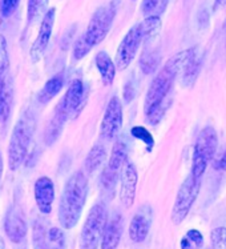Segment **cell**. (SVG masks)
Segmentation results:
<instances>
[{"label":"cell","instance_id":"obj_1","mask_svg":"<svg viewBox=\"0 0 226 249\" xmlns=\"http://www.w3.org/2000/svg\"><path fill=\"white\" fill-rule=\"evenodd\" d=\"M191 48L186 51L178 52L172 59L166 61L162 70L158 71L156 77L149 86L148 93L144 103V112L148 122L157 125L162 120V117L172 104V89L174 86L177 76L180 75L186 59L189 56Z\"/></svg>","mask_w":226,"mask_h":249},{"label":"cell","instance_id":"obj_2","mask_svg":"<svg viewBox=\"0 0 226 249\" xmlns=\"http://www.w3.org/2000/svg\"><path fill=\"white\" fill-rule=\"evenodd\" d=\"M88 196V178L83 171H77L67 180L59 204V221L67 231L79 223Z\"/></svg>","mask_w":226,"mask_h":249},{"label":"cell","instance_id":"obj_3","mask_svg":"<svg viewBox=\"0 0 226 249\" xmlns=\"http://www.w3.org/2000/svg\"><path fill=\"white\" fill-rule=\"evenodd\" d=\"M35 131V113L32 109H27L19 117L11 133L10 147H8V167L11 171H17L25 161Z\"/></svg>","mask_w":226,"mask_h":249},{"label":"cell","instance_id":"obj_4","mask_svg":"<svg viewBox=\"0 0 226 249\" xmlns=\"http://www.w3.org/2000/svg\"><path fill=\"white\" fill-rule=\"evenodd\" d=\"M218 145L217 131L213 127H205L198 133L194 144L193 159H191V175L196 178H201L206 172V168L211 161Z\"/></svg>","mask_w":226,"mask_h":249},{"label":"cell","instance_id":"obj_5","mask_svg":"<svg viewBox=\"0 0 226 249\" xmlns=\"http://www.w3.org/2000/svg\"><path fill=\"white\" fill-rule=\"evenodd\" d=\"M108 223V212L103 203L95 204L88 212L80 233V249H96L101 243Z\"/></svg>","mask_w":226,"mask_h":249},{"label":"cell","instance_id":"obj_6","mask_svg":"<svg viewBox=\"0 0 226 249\" xmlns=\"http://www.w3.org/2000/svg\"><path fill=\"white\" fill-rule=\"evenodd\" d=\"M126 163H128V148L125 142L119 140L112 148L109 160L101 173V189H103V194L108 198L113 197L119 178L121 176Z\"/></svg>","mask_w":226,"mask_h":249},{"label":"cell","instance_id":"obj_7","mask_svg":"<svg viewBox=\"0 0 226 249\" xmlns=\"http://www.w3.org/2000/svg\"><path fill=\"white\" fill-rule=\"evenodd\" d=\"M120 3L121 0H112L108 5H103L95 11L93 16L90 18L86 32L83 34L90 46L96 47L105 39L108 32L111 30L112 23L115 20V16L119 11Z\"/></svg>","mask_w":226,"mask_h":249},{"label":"cell","instance_id":"obj_8","mask_svg":"<svg viewBox=\"0 0 226 249\" xmlns=\"http://www.w3.org/2000/svg\"><path fill=\"white\" fill-rule=\"evenodd\" d=\"M200 189H201V178H196L191 173L181 184L171 213V220L174 225H180L188 217L193 204L196 203L198 197Z\"/></svg>","mask_w":226,"mask_h":249},{"label":"cell","instance_id":"obj_9","mask_svg":"<svg viewBox=\"0 0 226 249\" xmlns=\"http://www.w3.org/2000/svg\"><path fill=\"white\" fill-rule=\"evenodd\" d=\"M144 41V34H142V26L141 23H137L128 31L125 36L122 37L120 46L117 48L115 56L116 67L119 71L126 70L132 61L135 60L137 52L140 50L141 43Z\"/></svg>","mask_w":226,"mask_h":249},{"label":"cell","instance_id":"obj_10","mask_svg":"<svg viewBox=\"0 0 226 249\" xmlns=\"http://www.w3.org/2000/svg\"><path fill=\"white\" fill-rule=\"evenodd\" d=\"M122 104L117 96H113L108 103L101 120L100 136L104 140H113L122 127Z\"/></svg>","mask_w":226,"mask_h":249},{"label":"cell","instance_id":"obj_11","mask_svg":"<svg viewBox=\"0 0 226 249\" xmlns=\"http://www.w3.org/2000/svg\"><path fill=\"white\" fill-rule=\"evenodd\" d=\"M4 232L11 243L14 244H19L25 239L28 227H27L24 213L19 205H12L5 213Z\"/></svg>","mask_w":226,"mask_h":249},{"label":"cell","instance_id":"obj_12","mask_svg":"<svg viewBox=\"0 0 226 249\" xmlns=\"http://www.w3.org/2000/svg\"><path fill=\"white\" fill-rule=\"evenodd\" d=\"M55 8H50L45 12V15L43 16L40 28H39V34H37L34 44L31 47V57H32L34 61L40 60L41 56L44 55L45 50L48 48L51 36H52V31H53V26H55Z\"/></svg>","mask_w":226,"mask_h":249},{"label":"cell","instance_id":"obj_13","mask_svg":"<svg viewBox=\"0 0 226 249\" xmlns=\"http://www.w3.org/2000/svg\"><path fill=\"white\" fill-rule=\"evenodd\" d=\"M86 87L84 83L80 79H75L73 82L70 83L68 89H67L66 95L61 99V102L59 103L64 111L70 115V117L77 116V113L83 109L84 104H86Z\"/></svg>","mask_w":226,"mask_h":249},{"label":"cell","instance_id":"obj_14","mask_svg":"<svg viewBox=\"0 0 226 249\" xmlns=\"http://www.w3.org/2000/svg\"><path fill=\"white\" fill-rule=\"evenodd\" d=\"M34 196L37 208L43 214H50L52 212L55 201V184L48 176H41L35 181Z\"/></svg>","mask_w":226,"mask_h":249},{"label":"cell","instance_id":"obj_15","mask_svg":"<svg viewBox=\"0 0 226 249\" xmlns=\"http://www.w3.org/2000/svg\"><path fill=\"white\" fill-rule=\"evenodd\" d=\"M120 178V201L125 208H131L135 204L136 191H137V183H139V173H137L135 164L126 163Z\"/></svg>","mask_w":226,"mask_h":249},{"label":"cell","instance_id":"obj_16","mask_svg":"<svg viewBox=\"0 0 226 249\" xmlns=\"http://www.w3.org/2000/svg\"><path fill=\"white\" fill-rule=\"evenodd\" d=\"M152 225V208L144 205L140 211H137L129 224V237L133 243L140 244L149 234Z\"/></svg>","mask_w":226,"mask_h":249},{"label":"cell","instance_id":"obj_17","mask_svg":"<svg viewBox=\"0 0 226 249\" xmlns=\"http://www.w3.org/2000/svg\"><path fill=\"white\" fill-rule=\"evenodd\" d=\"M202 67V55L200 50L194 47V48H191V52H189V56L186 59L185 64H184V68L181 71V84L185 88H191V87L194 86L197 77L200 75V71H201Z\"/></svg>","mask_w":226,"mask_h":249},{"label":"cell","instance_id":"obj_18","mask_svg":"<svg viewBox=\"0 0 226 249\" xmlns=\"http://www.w3.org/2000/svg\"><path fill=\"white\" fill-rule=\"evenodd\" d=\"M124 232V220L122 216L116 213L111 220L106 223L105 231L101 239V249H117L120 245L121 236Z\"/></svg>","mask_w":226,"mask_h":249},{"label":"cell","instance_id":"obj_19","mask_svg":"<svg viewBox=\"0 0 226 249\" xmlns=\"http://www.w3.org/2000/svg\"><path fill=\"white\" fill-rule=\"evenodd\" d=\"M14 104V86L12 77L7 72L0 76V123H5L12 111Z\"/></svg>","mask_w":226,"mask_h":249},{"label":"cell","instance_id":"obj_20","mask_svg":"<svg viewBox=\"0 0 226 249\" xmlns=\"http://www.w3.org/2000/svg\"><path fill=\"white\" fill-rule=\"evenodd\" d=\"M68 119H70V115L57 104V107L55 109V115H53L52 120H51L48 127H47V131H45L44 142L47 145L53 144L59 139L61 131L64 128V124H66Z\"/></svg>","mask_w":226,"mask_h":249},{"label":"cell","instance_id":"obj_21","mask_svg":"<svg viewBox=\"0 0 226 249\" xmlns=\"http://www.w3.org/2000/svg\"><path fill=\"white\" fill-rule=\"evenodd\" d=\"M95 63L97 71L100 72L101 80L104 83V86H112V83L115 80L117 67H116L115 61L111 59V56L105 51H100L96 55Z\"/></svg>","mask_w":226,"mask_h":249},{"label":"cell","instance_id":"obj_22","mask_svg":"<svg viewBox=\"0 0 226 249\" xmlns=\"http://www.w3.org/2000/svg\"><path fill=\"white\" fill-rule=\"evenodd\" d=\"M64 87V75L63 73H56L55 76H52L45 83L44 87L41 88L39 95H37V100L40 104H47L50 103L56 95H59V92L63 89Z\"/></svg>","mask_w":226,"mask_h":249},{"label":"cell","instance_id":"obj_23","mask_svg":"<svg viewBox=\"0 0 226 249\" xmlns=\"http://www.w3.org/2000/svg\"><path fill=\"white\" fill-rule=\"evenodd\" d=\"M106 159V151L105 147L97 142L93 147L90 148L89 153L87 155L86 163H84V167H86V171L88 175H92L93 172H96L99 168L103 165V163L105 161Z\"/></svg>","mask_w":226,"mask_h":249},{"label":"cell","instance_id":"obj_24","mask_svg":"<svg viewBox=\"0 0 226 249\" xmlns=\"http://www.w3.org/2000/svg\"><path fill=\"white\" fill-rule=\"evenodd\" d=\"M171 0H142L141 3V14L145 18L160 16L165 12L166 7Z\"/></svg>","mask_w":226,"mask_h":249},{"label":"cell","instance_id":"obj_25","mask_svg":"<svg viewBox=\"0 0 226 249\" xmlns=\"http://www.w3.org/2000/svg\"><path fill=\"white\" fill-rule=\"evenodd\" d=\"M50 0H28L27 4V21L32 24L36 21L40 16L45 15L47 7H48Z\"/></svg>","mask_w":226,"mask_h":249},{"label":"cell","instance_id":"obj_26","mask_svg":"<svg viewBox=\"0 0 226 249\" xmlns=\"http://www.w3.org/2000/svg\"><path fill=\"white\" fill-rule=\"evenodd\" d=\"M141 26H142L144 40H153L160 34L162 23H161L160 16H151V18H145V20L141 23Z\"/></svg>","mask_w":226,"mask_h":249},{"label":"cell","instance_id":"obj_27","mask_svg":"<svg viewBox=\"0 0 226 249\" xmlns=\"http://www.w3.org/2000/svg\"><path fill=\"white\" fill-rule=\"evenodd\" d=\"M160 59L161 57L157 51L144 52L140 59L141 71L145 75H151L155 71H157V68L160 66Z\"/></svg>","mask_w":226,"mask_h":249},{"label":"cell","instance_id":"obj_28","mask_svg":"<svg viewBox=\"0 0 226 249\" xmlns=\"http://www.w3.org/2000/svg\"><path fill=\"white\" fill-rule=\"evenodd\" d=\"M202 244H204V236L201 232L197 229H191L181 239L180 247L181 249H200Z\"/></svg>","mask_w":226,"mask_h":249},{"label":"cell","instance_id":"obj_29","mask_svg":"<svg viewBox=\"0 0 226 249\" xmlns=\"http://www.w3.org/2000/svg\"><path fill=\"white\" fill-rule=\"evenodd\" d=\"M32 239H34V248L47 249V239H48V231H45L44 225L39 221L34 224L32 231Z\"/></svg>","mask_w":226,"mask_h":249},{"label":"cell","instance_id":"obj_30","mask_svg":"<svg viewBox=\"0 0 226 249\" xmlns=\"http://www.w3.org/2000/svg\"><path fill=\"white\" fill-rule=\"evenodd\" d=\"M93 47L90 46L89 43L87 41L86 36L81 35L80 37H77V40L75 41V44H73V51H72V56H73V59L76 61L81 60V59H84L88 53L90 52Z\"/></svg>","mask_w":226,"mask_h":249},{"label":"cell","instance_id":"obj_31","mask_svg":"<svg viewBox=\"0 0 226 249\" xmlns=\"http://www.w3.org/2000/svg\"><path fill=\"white\" fill-rule=\"evenodd\" d=\"M210 243L213 249H226V228L217 227L210 232Z\"/></svg>","mask_w":226,"mask_h":249},{"label":"cell","instance_id":"obj_32","mask_svg":"<svg viewBox=\"0 0 226 249\" xmlns=\"http://www.w3.org/2000/svg\"><path fill=\"white\" fill-rule=\"evenodd\" d=\"M10 67V56H8V46L3 35H0V76L8 72Z\"/></svg>","mask_w":226,"mask_h":249},{"label":"cell","instance_id":"obj_33","mask_svg":"<svg viewBox=\"0 0 226 249\" xmlns=\"http://www.w3.org/2000/svg\"><path fill=\"white\" fill-rule=\"evenodd\" d=\"M20 0H0V14L3 18H10L17 8Z\"/></svg>","mask_w":226,"mask_h":249},{"label":"cell","instance_id":"obj_34","mask_svg":"<svg viewBox=\"0 0 226 249\" xmlns=\"http://www.w3.org/2000/svg\"><path fill=\"white\" fill-rule=\"evenodd\" d=\"M132 133H133L137 139L142 140L146 145H149V147L153 145V139H152L151 133L148 132L144 127H135L132 129Z\"/></svg>","mask_w":226,"mask_h":249},{"label":"cell","instance_id":"obj_35","mask_svg":"<svg viewBox=\"0 0 226 249\" xmlns=\"http://www.w3.org/2000/svg\"><path fill=\"white\" fill-rule=\"evenodd\" d=\"M136 95V89L132 82H128L125 84V88H124V99H125L126 103H131L133 100V97Z\"/></svg>","mask_w":226,"mask_h":249},{"label":"cell","instance_id":"obj_36","mask_svg":"<svg viewBox=\"0 0 226 249\" xmlns=\"http://www.w3.org/2000/svg\"><path fill=\"white\" fill-rule=\"evenodd\" d=\"M218 169H221V171H226V151H225V153L222 155V158L220 159V161H218Z\"/></svg>","mask_w":226,"mask_h":249},{"label":"cell","instance_id":"obj_37","mask_svg":"<svg viewBox=\"0 0 226 249\" xmlns=\"http://www.w3.org/2000/svg\"><path fill=\"white\" fill-rule=\"evenodd\" d=\"M3 168H4V163H3V156H1V151H0V178L3 175Z\"/></svg>","mask_w":226,"mask_h":249},{"label":"cell","instance_id":"obj_38","mask_svg":"<svg viewBox=\"0 0 226 249\" xmlns=\"http://www.w3.org/2000/svg\"><path fill=\"white\" fill-rule=\"evenodd\" d=\"M216 8H220V7H224L226 5V0H216Z\"/></svg>","mask_w":226,"mask_h":249}]
</instances>
